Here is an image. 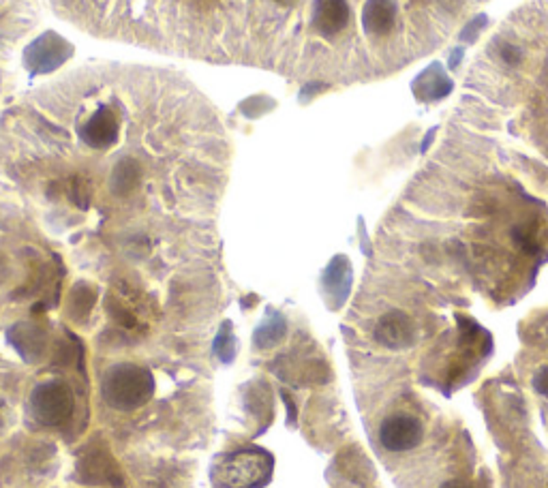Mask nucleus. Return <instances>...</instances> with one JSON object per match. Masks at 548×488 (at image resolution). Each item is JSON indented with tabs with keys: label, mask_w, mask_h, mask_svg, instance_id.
I'll return each instance as SVG.
<instances>
[{
	"label": "nucleus",
	"mask_w": 548,
	"mask_h": 488,
	"mask_svg": "<svg viewBox=\"0 0 548 488\" xmlns=\"http://www.w3.org/2000/svg\"><path fill=\"white\" fill-rule=\"evenodd\" d=\"M75 390L61 377L37 381L31 388L26 399V420L28 428H54L67 427L75 418Z\"/></svg>",
	"instance_id": "1"
},
{
	"label": "nucleus",
	"mask_w": 548,
	"mask_h": 488,
	"mask_svg": "<svg viewBox=\"0 0 548 488\" xmlns=\"http://www.w3.org/2000/svg\"><path fill=\"white\" fill-rule=\"evenodd\" d=\"M156 381L150 369L139 364H116L105 371L101 397L118 414H133L155 397Z\"/></svg>",
	"instance_id": "2"
},
{
	"label": "nucleus",
	"mask_w": 548,
	"mask_h": 488,
	"mask_svg": "<svg viewBox=\"0 0 548 488\" xmlns=\"http://www.w3.org/2000/svg\"><path fill=\"white\" fill-rule=\"evenodd\" d=\"M270 474L272 458L266 452H238L214 465L213 482L219 488H261Z\"/></svg>",
	"instance_id": "3"
},
{
	"label": "nucleus",
	"mask_w": 548,
	"mask_h": 488,
	"mask_svg": "<svg viewBox=\"0 0 548 488\" xmlns=\"http://www.w3.org/2000/svg\"><path fill=\"white\" fill-rule=\"evenodd\" d=\"M422 420L407 414V411H396V414L388 416L386 420L379 424V444L383 446V450L394 452V455L416 450V447L422 444Z\"/></svg>",
	"instance_id": "4"
},
{
	"label": "nucleus",
	"mask_w": 548,
	"mask_h": 488,
	"mask_svg": "<svg viewBox=\"0 0 548 488\" xmlns=\"http://www.w3.org/2000/svg\"><path fill=\"white\" fill-rule=\"evenodd\" d=\"M73 45L56 33H45L34 39L24 52V65L31 73H50L71 58Z\"/></svg>",
	"instance_id": "5"
},
{
	"label": "nucleus",
	"mask_w": 548,
	"mask_h": 488,
	"mask_svg": "<svg viewBox=\"0 0 548 488\" xmlns=\"http://www.w3.org/2000/svg\"><path fill=\"white\" fill-rule=\"evenodd\" d=\"M120 118L109 106H99L95 114L80 127V137L92 150H109L118 139Z\"/></svg>",
	"instance_id": "6"
},
{
	"label": "nucleus",
	"mask_w": 548,
	"mask_h": 488,
	"mask_svg": "<svg viewBox=\"0 0 548 488\" xmlns=\"http://www.w3.org/2000/svg\"><path fill=\"white\" fill-rule=\"evenodd\" d=\"M352 22L347 0H313V28L322 37L332 39L341 34Z\"/></svg>",
	"instance_id": "7"
},
{
	"label": "nucleus",
	"mask_w": 548,
	"mask_h": 488,
	"mask_svg": "<svg viewBox=\"0 0 548 488\" xmlns=\"http://www.w3.org/2000/svg\"><path fill=\"white\" fill-rule=\"evenodd\" d=\"M375 339L388 350H403L413 341L411 319L401 311H390L375 325Z\"/></svg>",
	"instance_id": "8"
},
{
	"label": "nucleus",
	"mask_w": 548,
	"mask_h": 488,
	"mask_svg": "<svg viewBox=\"0 0 548 488\" xmlns=\"http://www.w3.org/2000/svg\"><path fill=\"white\" fill-rule=\"evenodd\" d=\"M396 0H366L363 26L371 37H388L396 26Z\"/></svg>",
	"instance_id": "9"
},
{
	"label": "nucleus",
	"mask_w": 548,
	"mask_h": 488,
	"mask_svg": "<svg viewBox=\"0 0 548 488\" xmlns=\"http://www.w3.org/2000/svg\"><path fill=\"white\" fill-rule=\"evenodd\" d=\"M144 180V165L139 163L136 156H122L120 161H116L109 174V191L114 197H129L136 193L139 184Z\"/></svg>",
	"instance_id": "10"
},
{
	"label": "nucleus",
	"mask_w": 548,
	"mask_h": 488,
	"mask_svg": "<svg viewBox=\"0 0 548 488\" xmlns=\"http://www.w3.org/2000/svg\"><path fill=\"white\" fill-rule=\"evenodd\" d=\"M97 302V289L89 283H75L71 289V298H69V311L73 319H86L90 315L92 306Z\"/></svg>",
	"instance_id": "11"
},
{
	"label": "nucleus",
	"mask_w": 548,
	"mask_h": 488,
	"mask_svg": "<svg viewBox=\"0 0 548 488\" xmlns=\"http://www.w3.org/2000/svg\"><path fill=\"white\" fill-rule=\"evenodd\" d=\"M283 333H285L283 319L281 317H272V319H268V322L258 330V336H255V339H258L260 347H270L279 339H281Z\"/></svg>",
	"instance_id": "12"
},
{
	"label": "nucleus",
	"mask_w": 548,
	"mask_h": 488,
	"mask_svg": "<svg viewBox=\"0 0 548 488\" xmlns=\"http://www.w3.org/2000/svg\"><path fill=\"white\" fill-rule=\"evenodd\" d=\"M532 386L540 397L548 399V366H540V369L535 371L532 377Z\"/></svg>",
	"instance_id": "13"
},
{
	"label": "nucleus",
	"mask_w": 548,
	"mask_h": 488,
	"mask_svg": "<svg viewBox=\"0 0 548 488\" xmlns=\"http://www.w3.org/2000/svg\"><path fill=\"white\" fill-rule=\"evenodd\" d=\"M441 488H476V484H471L469 480L454 478V480H448L446 484H441Z\"/></svg>",
	"instance_id": "14"
}]
</instances>
